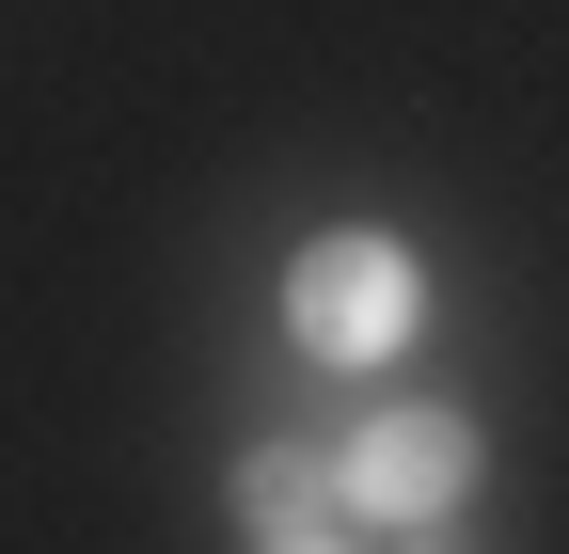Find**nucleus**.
<instances>
[{"mask_svg": "<svg viewBox=\"0 0 569 554\" xmlns=\"http://www.w3.org/2000/svg\"><path fill=\"white\" fill-rule=\"evenodd\" d=\"M222 492H238V523L269 538V523H317V507H332V459H317V444H238Z\"/></svg>", "mask_w": 569, "mask_h": 554, "instance_id": "7ed1b4c3", "label": "nucleus"}, {"mask_svg": "<svg viewBox=\"0 0 569 554\" xmlns=\"http://www.w3.org/2000/svg\"><path fill=\"white\" fill-rule=\"evenodd\" d=\"M396 554H459V523H396Z\"/></svg>", "mask_w": 569, "mask_h": 554, "instance_id": "39448f33", "label": "nucleus"}, {"mask_svg": "<svg viewBox=\"0 0 569 554\" xmlns=\"http://www.w3.org/2000/svg\"><path fill=\"white\" fill-rule=\"evenodd\" d=\"M411 333H427V254L396 222H317L284 254V349L301 365L380 380V365H411Z\"/></svg>", "mask_w": 569, "mask_h": 554, "instance_id": "f257e3e1", "label": "nucleus"}, {"mask_svg": "<svg viewBox=\"0 0 569 554\" xmlns=\"http://www.w3.org/2000/svg\"><path fill=\"white\" fill-rule=\"evenodd\" d=\"M253 554H365V538H348V523H332V507H317V523H269V538H253Z\"/></svg>", "mask_w": 569, "mask_h": 554, "instance_id": "20e7f679", "label": "nucleus"}, {"mask_svg": "<svg viewBox=\"0 0 569 554\" xmlns=\"http://www.w3.org/2000/svg\"><path fill=\"white\" fill-rule=\"evenodd\" d=\"M317 459H332V507H365V523L396 538V523H459L490 444H475V412H459V396H380L365 428L317 444Z\"/></svg>", "mask_w": 569, "mask_h": 554, "instance_id": "f03ea898", "label": "nucleus"}]
</instances>
